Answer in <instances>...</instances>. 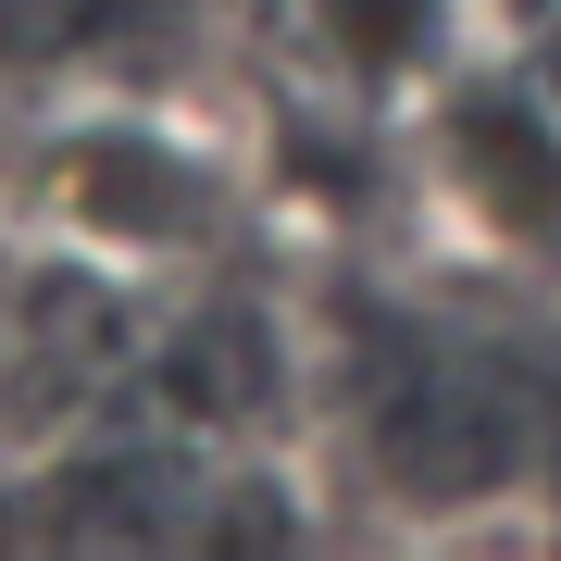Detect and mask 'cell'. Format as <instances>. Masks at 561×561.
Returning a JSON list of instances; mask_svg holds the SVG:
<instances>
[{"label":"cell","mask_w":561,"mask_h":561,"mask_svg":"<svg viewBox=\"0 0 561 561\" xmlns=\"http://www.w3.org/2000/svg\"><path fill=\"white\" fill-rule=\"evenodd\" d=\"M324 387L362 424L375 486L412 512H474L537 474V375L512 337H474L449 312H375V337L324 362Z\"/></svg>","instance_id":"obj_1"},{"label":"cell","mask_w":561,"mask_h":561,"mask_svg":"<svg viewBox=\"0 0 561 561\" xmlns=\"http://www.w3.org/2000/svg\"><path fill=\"white\" fill-rule=\"evenodd\" d=\"M412 162L449 225L512 275H561V101L524 76V50H474L412 113Z\"/></svg>","instance_id":"obj_2"},{"label":"cell","mask_w":561,"mask_h":561,"mask_svg":"<svg viewBox=\"0 0 561 561\" xmlns=\"http://www.w3.org/2000/svg\"><path fill=\"white\" fill-rule=\"evenodd\" d=\"M213 201H225V175L162 113H76L50 150V213L101 262H187L213 238Z\"/></svg>","instance_id":"obj_3"},{"label":"cell","mask_w":561,"mask_h":561,"mask_svg":"<svg viewBox=\"0 0 561 561\" xmlns=\"http://www.w3.org/2000/svg\"><path fill=\"white\" fill-rule=\"evenodd\" d=\"M300 50L350 113H424L474 62V0H300Z\"/></svg>","instance_id":"obj_4"}]
</instances>
